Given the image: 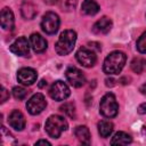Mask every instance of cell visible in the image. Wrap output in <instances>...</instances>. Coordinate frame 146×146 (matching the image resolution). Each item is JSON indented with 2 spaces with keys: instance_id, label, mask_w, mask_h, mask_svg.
<instances>
[{
  "instance_id": "34",
  "label": "cell",
  "mask_w": 146,
  "mask_h": 146,
  "mask_svg": "<svg viewBox=\"0 0 146 146\" xmlns=\"http://www.w3.org/2000/svg\"><path fill=\"white\" fill-rule=\"evenodd\" d=\"M44 2H47V3H49V5H54V3L57 2V0H44Z\"/></svg>"
},
{
  "instance_id": "31",
  "label": "cell",
  "mask_w": 146,
  "mask_h": 146,
  "mask_svg": "<svg viewBox=\"0 0 146 146\" xmlns=\"http://www.w3.org/2000/svg\"><path fill=\"white\" fill-rule=\"evenodd\" d=\"M139 91H140L143 95H145V96H146V82H145V83H143V84L140 86Z\"/></svg>"
},
{
  "instance_id": "32",
  "label": "cell",
  "mask_w": 146,
  "mask_h": 146,
  "mask_svg": "<svg viewBox=\"0 0 146 146\" xmlns=\"http://www.w3.org/2000/svg\"><path fill=\"white\" fill-rule=\"evenodd\" d=\"M66 3L70 5V8H74L75 3H76V0H66Z\"/></svg>"
},
{
  "instance_id": "1",
  "label": "cell",
  "mask_w": 146,
  "mask_h": 146,
  "mask_svg": "<svg viewBox=\"0 0 146 146\" xmlns=\"http://www.w3.org/2000/svg\"><path fill=\"white\" fill-rule=\"evenodd\" d=\"M125 59H127V56L124 52L119 51V50L112 51L104 60V64H103L104 73L108 75L119 74L125 64Z\"/></svg>"
},
{
  "instance_id": "23",
  "label": "cell",
  "mask_w": 146,
  "mask_h": 146,
  "mask_svg": "<svg viewBox=\"0 0 146 146\" xmlns=\"http://www.w3.org/2000/svg\"><path fill=\"white\" fill-rule=\"evenodd\" d=\"M59 110H60V112H63L66 116H68V117H71V119H74V117H75V106H74L73 103L66 102V103H64V104L59 107Z\"/></svg>"
},
{
  "instance_id": "15",
  "label": "cell",
  "mask_w": 146,
  "mask_h": 146,
  "mask_svg": "<svg viewBox=\"0 0 146 146\" xmlns=\"http://www.w3.org/2000/svg\"><path fill=\"white\" fill-rule=\"evenodd\" d=\"M0 22H1V27L3 30H11L14 27V23H15V18H14V14L13 11L5 7L1 10V16H0Z\"/></svg>"
},
{
  "instance_id": "26",
  "label": "cell",
  "mask_w": 146,
  "mask_h": 146,
  "mask_svg": "<svg viewBox=\"0 0 146 146\" xmlns=\"http://www.w3.org/2000/svg\"><path fill=\"white\" fill-rule=\"evenodd\" d=\"M8 98H9V92L2 87L1 88V103H5Z\"/></svg>"
},
{
  "instance_id": "11",
  "label": "cell",
  "mask_w": 146,
  "mask_h": 146,
  "mask_svg": "<svg viewBox=\"0 0 146 146\" xmlns=\"http://www.w3.org/2000/svg\"><path fill=\"white\" fill-rule=\"evenodd\" d=\"M36 71L31 67H23L17 72V80L22 84L31 86L36 81Z\"/></svg>"
},
{
  "instance_id": "25",
  "label": "cell",
  "mask_w": 146,
  "mask_h": 146,
  "mask_svg": "<svg viewBox=\"0 0 146 146\" xmlns=\"http://www.w3.org/2000/svg\"><path fill=\"white\" fill-rule=\"evenodd\" d=\"M137 49L140 54H146V31L137 40Z\"/></svg>"
},
{
  "instance_id": "33",
  "label": "cell",
  "mask_w": 146,
  "mask_h": 146,
  "mask_svg": "<svg viewBox=\"0 0 146 146\" xmlns=\"http://www.w3.org/2000/svg\"><path fill=\"white\" fill-rule=\"evenodd\" d=\"M44 86H47V81H46V80H41L40 83H39V88H42V87H44Z\"/></svg>"
},
{
  "instance_id": "28",
  "label": "cell",
  "mask_w": 146,
  "mask_h": 146,
  "mask_svg": "<svg viewBox=\"0 0 146 146\" xmlns=\"http://www.w3.org/2000/svg\"><path fill=\"white\" fill-rule=\"evenodd\" d=\"M114 82H115V80L112 79V78H107V79L105 80V84H106L107 87H113V86L115 84Z\"/></svg>"
},
{
  "instance_id": "13",
  "label": "cell",
  "mask_w": 146,
  "mask_h": 146,
  "mask_svg": "<svg viewBox=\"0 0 146 146\" xmlns=\"http://www.w3.org/2000/svg\"><path fill=\"white\" fill-rule=\"evenodd\" d=\"M112 29V21L106 17V16H103L100 19H98L94 26H92V32L95 34H106L111 31Z\"/></svg>"
},
{
  "instance_id": "30",
  "label": "cell",
  "mask_w": 146,
  "mask_h": 146,
  "mask_svg": "<svg viewBox=\"0 0 146 146\" xmlns=\"http://www.w3.org/2000/svg\"><path fill=\"white\" fill-rule=\"evenodd\" d=\"M35 145H48V146H50V143H49L48 140H44V139H40V140H38V141L35 143Z\"/></svg>"
},
{
  "instance_id": "4",
  "label": "cell",
  "mask_w": 146,
  "mask_h": 146,
  "mask_svg": "<svg viewBox=\"0 0 146 146\" xmlns=\"http://www.w3.org/2000/svg\"><path fill=\"white\" fill-rule=\"evenodd\" d=\"M99 112L105 117H114L119 112V104L115 96L112 92H107L103 96L99 103Z\"/></svg>"
},
{
  "instance_id": "18",
  "label": "cell",
  "mask_w": 146,
  "mask_h": 146,
  "mask_svg": "<svg viewBox=\"0 0 146 146\" xmlns=\"http://www.w3.org/2000/svg\"><path fill=\"white\" fill-rule=\"evenodd\" d=\"M131 141H132V138L130 135H128L123 131H119L113 136L111 144L112 145H128Z\"/></svg>"
},
{
  "instance_id": "10",
  "label": "cell",
  "mask_w": 146,
  "mask_h": 146,
  "mask_svg": "<svg viewBox=\"0 0 146 146\" xmlns=\"http://www.w3.org/2000/svg\"><path fill=\"white\" fill-rule=\"evenodd\" d=\"M30 46L31 44L25 36H19L10 44L9 50L17 56H25V55H29Z\"/></svg>"
},
{
  "instance_id": "21",
  "label": "cell",
  "mask_w": 146,
  "mask_h": 146,
  "mask_svg": "<svg viewBox=\"0 0 146 146\" xmlns=\"http://www.w3.org/2000/svg\"><path fill=\"white\" fill-rule=\"evenodd\" d=\"M131 70L137 73V74H141L143 72L146 71V59L143 57H135L131 60Z\"/></svg>"
},
{
  "instance_id": "6",
  "label": "cell",
  "mask_w": 146,
  "mask_h": 146,
  "mask_svg": "<svg viewBox=\"0 0 146 146\" xmlns=\"http://www.w3.org/2000/svg\"><path fill=\"white\" fill-rule=\"evenodd\" d=\"M71 91H70V88L67 87V84L60 80L58 81H55L50 89H49V96L57 100V102H62V100H65L68 96H70Z\"/></svg>"
},
{
  "instance_id": "16",
  "label": "cell",
  "mask_w": 146,
  "mask_h": 146,
  "mask_svg": "<svg viewBox=\"0 0 146 146\" xmlns=\"http://www.w3.org/2000/svg\"><path fill=\"white\" fill-rule=\"evenodd\" d=\"M74 135L81 144H90V131L86 125H78L74 130Z\"/></svg>"
},
{
  "instance_id": "5",
  "label": "cell",
  "mask_w": 146,
  "mask_h": 146,
  "mask_svg": "<svg viewBox=\"0 0 146 146\" xmlns=\"http://www.w3.org/2000/svg\"><path fill=\"white\" fill-rule=\"evenodd\" d=\"M59 24H60V21L58 15L52 11H48L42 17L41 29L47 34H55L59 29Z\"/></svg>"
},
{
  "instance_id": "7",
  "label": "cell",
  "mask_w": 146,
  "mask_h": 146,
  "mask_svg": "<svg viewBox=\"0 0 146 146\" xmlns=\"http://www.w3.org/2000/svg\"><path fill=\"white\" fill-rule=\"evenodd\" d=\"M47 106V102L42 94H34L26 103V108L30 114L36 115L40 114Z\"/></svg>"
},
{
  "instance_id": "9",
  "label": "cell",
  "mask_w": 146,
  "mask_h": 146,
  "mask_svg": "<svg viewBox=\"0 0 146 146\" xmlns=\"http://www.w3.org/2000/svg\"><path fill=\"white\" fill-rule=\"evenodd\" d=\"M67 81L75 88H80L86 83V76L79 68L74 66H70L65 72Z\"/></svg>"
},
{
  "instance_id": "14",
  "label": "cell",
  "mask_w": 146,
  "mask_h": 146,
  "mask_svg": "<svg viewBox=\"0 0 146 146\" xmlns=\"http://www.w3.org/2000/svg\"><path fill=\"white\" fill-rule=\"evenodd\" d=\"M30 44L35 52H43L47 49V41L39 33H33L30 36Z\"/></svg>"
},
{
  "instance_id": "19",
  "label": "cell",
  "mask_w": 146,
  "mask_h": 146,
  "mask_svg": "<svg viewBox=\"0 0 146 146\" xmlns=\"http://www.w3.org/2000/svg\"><path fill=\"white\" fill-rule=\"evenodd\" d=\"M82 11L89 16H94L99 11V6L95 0H84L82 2Z\"/></svg>"
},
{
  "instance_id": "27",
  "label": "cell",
  "mask_w": 146,
  "mask_h": 146,
  "mask_svg": "<svg viewBox=\"0 0 146 146\" xmlns=\"http://www.w3.org/2000/svg\"><path fill=\"white\" fill-rule=\"evenodd\" d=\"M137 111H138V113H139V114H145V113H146V103L140 104V105L138 106Z\"/></svg>"
},
{
  "instance_id": "3",
  "label": "cell",
  "mask_w": 146,
  "mask_h": 146,
  "mask_svg": "<svg viewBox=\"0 0 146 146\" xmlns=\"http://www.w3.org/2000/svg\"><path fill=\"white\" fill-rule=\"evenodd\" d=\"M67 127H68L67 121L60 115L49 116L44 124L46 131L49 135V137H51V138H59L62 132L65 131L67 129Z\"/></svg>"
},
{
  "instance_id": "22",
  "label": "cell",
  "mask_w": 146,
  "mask_h": 146,
  "mask_svg": "<svg viewBox=\"0 0 146 146\" xmlns=\"http://www.w3.org/2000/svg\"><path fill=\"white\" fill-rule=\"evenodd\" d=\"M1 145L2 146H13V145H16V139L9 132V130H7V128L3 127V125L1 127Z\"/></svg>"
},
{
  "instance_id": "17",
  "label": "cell",
  "mask_w": 146,
  "mask_h": 146,
  "mask_svg": "<svg viewBox=\"0 0 146 146\" xmlns=\"http://www.w3.org/2000/svg\"><path fill=\"white\" fill-rule=\"evenodd\" d=\"M21 13H22V16L24 18L32 19L36 15V8H35V6L32 2L25 1V2H23L22 7H21Z\"/></svg>"
},
{
  "instance_id": "2",
  "label": "cell",
  "mask_w": 146,
  "mask_h": 146,
  "mask_svg": "<svg viewBox=\"0 0 146 146\" xmlns=\"http://www.w3.org/2000/svg\"><path fill=\"white\" fill-rule=\"evenodd\" d=\"M75 42H76V32L73 30H65L64 32L60 33L55 44V50L58 55L65 56L73 50Z\"/></svg>"
},
{
  "instance_id": "8",
  "label": "cell",
  "mask_w": 146,
  "mask_h": 146,
  "mask_svg": "<svg viewBox=\"0 0 146 146\" xmlns=\"http://www.w3.org/2000/svg\"><path fill=\"white\" fill-rule=\"evenodd\" d=\"M75 57H76V60L84 67H92L97 62V57H96L94 50L88 49L86 47H81L76 51Z\"/></svg>"
},
{
  "instance_id": "12",
  "label": "cell",
  "mask_w": 146,
  "mask_h": 146,
  "mask_svg": "<svg viewBox=\"0 0 146 146\" xmlns=\"http://www.w3.org/2000/svg\"><path fill=\"white\" fill-rule=\"evenodd\" d=\"M8 123L11 128H14L17 131H22L25 128V117L23 115V113L18 110H14L9 116H8Z\"/></svg>"
},
{
  "instance_id": "20",
  "label": "cell",
  "mask_w": 146,
  "mask_h": 146,
  "mask_svg": "<svg viewBox=\"0 0 146 146\" xmlns=\"http://www.w3.org/2000/svg\"><path fill=\"white\" fill-rule=\"evenodd\" d=\"M113 131V123L108 120H102L98 123V132L100 137H108Z\"/></svg>"
},
{
  "instance_id": "29",
  "label": "cell",
  "mask_w": 146,
  "mask_h": 146,
  "mask_svg": "<svg viewBox=\"0 0 146 146\" xmlns=\"http://www.w3.org/2000/svg\"><path fill=\"white\" fill-rule=\"evenodd\" d=\"M90 48H94V49H97V50H100V44L97 43V42H90L89 43Z\"/></svg>"
},
{
  "instance_id": "24",
  "label": "cell",
  "mask_w": 146,
  "mask_h": 146,
  "mask_svg": "<svg viewBox=\"0 0 146 146\" xmlns=\"http://www.w3.org/2000/svg\"><path fill=\"white\" fill-rule=\"evenodd\" d=\"M27 92L29 91L26 89H24L23 87H14L13 88V96L18 100L25 99V97L27 96Z\"/></svg>"
}]
</instances>
